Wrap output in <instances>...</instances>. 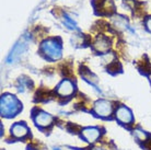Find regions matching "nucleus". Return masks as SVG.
<instances>
[{"mask_svg":"<svg viewBox=\"0 0 151 150\" xmlns=\"http://www.w3.org/2000/svg\"><path fill=\"white\" fill-rule=\"evenodd\" d=\"M22 110V104L14 95L4 94L0 101V112L2 116H14Z\"/></svg>","mask_w":151,"mask_h":150,"instance_id":"obj_1","label":"nucleus"},{"mask_svg":"<svg viewBox=\"0 0 151 150\" xmlns=\"http://www.w3.org/2000/svg\"><path fill=\"white\" fill-rule=\"evenodd\" d=\"M42 53L50 59H59L61 56V45L56 40H46L41 45Z\"/></svg>","mask_w":151,"mask_h":150,"instance_id":"obj_2","label":"nucleus"},{"mask_svg":"<svg viewBox=\"0 0 151 150\" xmlns=\"http://www.w3.org/2000/svg\"><path fill=\"white\" fill-rule=\"evenodd\" d=\"M93 111L101 117H107L112 114V104L105 100H99L94 103Z\"/></svg>","mask_w":151,"mask_h":150,"instance_id":"obj_3","label":"nucleus"},{"mask_svg":"<svg viewBox=\"0 0 151 150\" xmlns=\"http://www.w3.org/2000/svg\"><path fill=\"white\" fill-rule=\"evenodd\" d=\"M75 91V84L70 81V80H63L59 86L57 87V94L60 95L63 98H67L70 97Z\"/></svg>","mask_w":151,"mask_h":150,"instance_id":"obj_4","label":"nucleus"},{"mask_svg":"<svg viewBox=\"0 0 151 150\" xmlns=\"http://www.w3.org/2000/svg\"><path fill=\"white\" fill-rule=\"evenodd\" d=\"M116 118L123 124H130L132 122V114L126 106H119L116 111Z\"/></svg>","mask_w":151,"mask_h":150,"instance_id":"obj_5","label":"nucleus"},{"mask_svg":"<svg viewBox=\"0 0 151 150\" xmlns=\"http://www.w3.org/2000/svg\"><path fill=\"white\" fill-rule=\"evenodd\" d=\"M53 116L46 112H38L34 117L35 124L41 127H47L53 123Z\"/></svg>","mask_w":151,"mask_h":150,"instance_id":"obj_6","label":"nucleus"},{"mask_svg":"<svg viewBox=\"0 0 151 150\" xmlns=\"http://www.w3.org/2000/svg\"><path fill=\"white\" fill-rule=\"evenodd\" d=\"M82 136L87 139L89 143H94L100 137V131L95 127H88L82 131Z\"/></svg>","mask_w":151,"mask_h":150,"instance_id":"obj_7","label":"nucleus"},{"mask_svg":"<svg viewBox=\"0 0 151 150\" xmlns=\"http://www.w3.org/2000/svg\"><path fill=\"white\" fill-rule=\"evenodd\" d=\"M27 133H29V129L23 124H14L11 128V134L15 138H23L24 136L27 135Z\"/></svg>","mask_w":151,"mask_h":150,"instance_id":"obj_8","label":"nucleus"},{"mask_svg":"<svg viewBox=\"0 0 151 150\" xmlns=\"http://www.w3.org/2000/svg\"><path fill=\"white\" fill-rule=\"evenodd\" d=\"M110 47V42L107 41L105 38H98V40L95 41L94 43V48L98 50V52L104 53L106 52Z\"/></svg>","mask_w":151,"mask_h":150,"instance_id":"obj_9","label":"nucleus"},{"mask_svg":"<svg viewBox=\"0 0 151 150\" xmlns=\"http://www.w3.org/2000/svg\"><path fill=\"white\" fill-rule=\"evenodd\" d=\"M25 46H27V44H25V43H23V42L19 43L18 45L15 46L14 49H13V50L11 52V54H10V56L8 57V63H11V60H13L15 57L19 56L20 54L25 49Z\"/></svg>","mask_w":151,"mask_h":150,"instance_id":"obj_10","label":"nucleus"},{"mask_svg":"<svg viewBox=\"0 0 151 150\" xmlns=\"http://www.w3.org/2000/svg\"><path fill=\"white\" fill-rule=\"evenodd\" d=\"M100 11L101 13H112L114 11V4L112 0H104L100 4Z\"/></svg>","mask_w":151,"mask_h":150,"instance_id":"obj_11","label":"nucleus"},{"mask_svg":"<svg viewBox=\"0 0 151 150\" xmlns=\"http://www.w3.org/2000/svg\"><path fill=\"white\" fill-rule=\"evenodd\" d=\"M134 135L136 137L138 140L140 141H147V138H148V135L145 133L144 131H140V129H136V131H134Z\"/></svg>","mask_w":151,"mask_h":150,"instance_id":"obj_12","label":"nucleus"},{"mask_svg":"<svg viewBox=\"0 0 151 150\" xmlns=\"http://www.w3.org/2000/svg\"><path fill=\"white\" fill-rule=\"evenodd\" d=\"M64 22H65V24L68 26L69 29H72V30H78L77 29V25H76V23L72 21L70 18H69L68 15L67 14H65V17H64Z\"/></svg>","mask_w":151,"mask_h":150,"instance_id":"obj_13","label":"nucleus"},{"mask_svg":"<svg viewBox=\"0 0 151 150\" xmlns=\"http://www.w3.org/2000/svg\"><path fill=\"white\" fill-rule=\"evenodd\" d=\"M107 69L110 70V71H117V69H119V65L117 64V63H113V64H111Z\"/></svg>","mask_w":151,"mask_h":150,"instance_id":"obj_14","label":"nucleus"},{"mask_svg":"<svg viewBox=\"0 0 151 150\" xmlns=\"http://www.w3.org/2000/svg\"><path fill=\"white\" fill-rule=\"evenodd\" d=\"M146 26H147V29L149 32H151V18H148L146 20Z\"/></svg>","mask_w":151,"mask_h":150,"instance_id":"obj_15","label":"nucleus"},{"mask_svg":"<svg viewBox=\"0 0 151 150\" xmlns=\"http://www.w3.org/2000/svg\"><path fill=\"white\" fill-rule=\"evenodd\" d=\"M146 147H147V149L151 150V139L150 140H148L147 143H146Z\"/></svg>","mask_w":151,"mask_h":150,"instance_id":"obj_16","label":"nucleus"},{"mask_svg":"<svg viewBox=\"0 0 151 150\" xmlns=\"http://www.w3.org/2000/svg\"><path fill=\"white\" fill-rule=\"evenodd\" d=\"M92 150H103V149H101V148H93Z\"/></svg>","mask_w":151,"mask_h":150,"instance_id":"obj_17","label":"nucleus"},{"mask_svg":"<svg viewBox=\"0 0 151 150\" xmlns=\"http://www.w3.org/2000/svg\"><path fill=\"white\" fill-rule=\"evenodd\" d=\"M55 150H59V149H55Z\"/></svg>","mask_w":151,"mask_h":150,"instance_id":"obj_18","label":"nucleus"}]
</instances>
